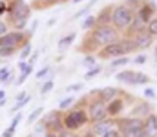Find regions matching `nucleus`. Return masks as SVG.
<instances>
[{"label": "nucleus", "instance_id": "obj_1", "mask_svg": "<svg viewBox=\"0 0 157 137\" xmlns=\"http://www.w3.org/2000/svg\"><path fill=\"white\" fill-rule=\"evenodd\" d=\"M31 9L33 7L28 2H24V0H13V2H9L7 15H9V22L13 24L15 31H22L24 29L26 22L31 17Z\"/></svg>", "mask_w": 157, "mask_h": 137}, {"label": "nucleus", "instance_id": "obj_2", "mask_svg": "<svg viewBox=\"0 0 157 137\" xmlns=\"http://www.w3.org/2000/svg\"><path fill=\"white\" fill-rule=\"evenodd\" d=\"M88 35H90V39L97 44L99 49L119 40V31L112 26V24H97Z\"/></svg>", "mask_w": 157, "mask_h": 137}, {"label": "nucleus", "instance_id": "obj_3", "mask_svg": "<svg viewBox=\"0 0 157 137\" xmlns=\"http://www.w3.org/2000/svg\"><path fill=\"white\" fill-rule=\"evenodd\" d=\"M133 18H135V13H133L132 9H128L124 4L113 6V11H112V26H113L117 31L128 29V26L132 24Z\"/></svg>", "mask_w": 157, "mask_h": 137}, {"label": "nucleus", "instance_id": "obj_4", "mask_svg": "<svg viewBox=\"0 0 157 137\" xmlns=\"http://www.w3.org/2000/svg\"><path fill=\"white\" fill-rule=\"evenodd\" d=\"M86 123H90V117H88V112L82 108H73L64 115V128L70 132L80 130Z\"/></svg>", "mask_w": 157, "mask_h": 137}, {"label": "nucleus", "instance_id": "obj_5", "mask_svg": "<svg viewBox=\"0 0 157 137\" xmlns=\"http://www.w3.org/2000/svg\"><path fill=\"white\" fill-rule=\"evenodd\" d=\"M48 134H59L64 130V113L60 110H51L42 117Z\"/></svg>", "mask_w": 157, "mask_h": 137}, {"label": "nucleus", "instance_id": "obj_6", "mask_svg": "<svg viewBox=\"0 0 157 137\" xmlns=\"http://www.w3.org/2000/svg\"><path fill=\"white\" fill-rule=\"evenodd\" d=\"M88 117H90V123H93V124L106 121L108 119V104L102 102L101 99H93L88 108Z\"/></svg>", "mask_w": 157, "mask_h": 137}, {"label": "nucleus", "instance_id": "obj_7", "mask_svg": "<svg viewBox=\"0 0 157 137\" xmlns=\"http://www.w3.org/2000/svg\"><path fill=\"white\" fill-rule=\"evenodd\" d=\"M29 37L31 35H26L24 31H9L6 35L0 37V48H22L26 42H29Z\"/></svg>", "mask_w": 157, "mask_h": 137}, {"label": "nucleus", "instance_id": "obj_8", "mask_svg": "<svg viewBox=\"0 0 157 137\" xmlns=\"http://www.w3.org/2000/svg\"><path fill=\"white\" fill-rule=\"evenodd\" d=\"M155 13H157V4L154 2V0H144V4H143V7L135 13L144 24H148L154 17H155Z\"/></svg>", "mask_w": 157, "mask_h": 137}, {"label": "nucleus", "instance_id": "obj_9", "mask_svg": "<svg viewBox=\"0 0 157 137\" xmlns=\"http://www.w3.org/2000/svg\"><path fill=\"white\" fill-rule=\"evenodd\" d=\"M91 97H95V99H101L102 102H110V101H113L115 97H119V90L117 88H113V86H108V88H99V90L91 91Z\"/></svg>", "mask_w": 157, "mask_h": 137}, {"label": "nucleus", "instance_id": "obj_10", "mask_svg": "<svg viewBox=\"0 0 157 137\" xmlns=\"http://www.w3.org/2000/svg\"><path fill=\"white\" fill-rule=\"evenodd\" d=\"M113 128H117V121L115 119H106V121H102V123H97V124H93V128H91V132L95 134V135H104V134H108L110 130H113Z\"/></svg>", "mask_w": 157, "mask_h": 137}, {"label": "nucleus", "instance_id": "obj_11", "mask_svg": "<svg viewBox=\"0 0 157 137\" xmlns=\"http://www.w3.org/2000/svg\"><path fill=\"white\" fill-rule=\"evenodd\" d=\"M128 39H133V37H137V35H143V33H146V24L139 18V17H135L133 20H132V24L128 26Z\"/></svg>", "mask_w": 157, "mask_h": 137}, {"label": "nucleus", "instance_id": "obj_12", "mask_svg": "<svg viewBox=\"0 0 157 137\" xmlns=\"http://www.w3.org/2000/svg\"><path fill=\"white\" fill-rule=\"evenodd\" d=\"M124 106H126V102H124L122 97H115L113 101H110L108 102V117H117V115H121L122 110H124Z\"/></svg>", "mask_w": 157, "mask_h": 137}, {"label": "nucleus", "instance_id": "obj_13", "mask_svg": "<svg viewBox=\"0 0 157 137\" xmlns=\"http://www.w3.org/2000/svg\"><path fill=\"white\" fill-rule=\"evenodd\" d=\"M132 40H133L135 49H146V48H152V46H154V42H155V39H154L152 35H148V33L137 35V37H133Z\"/></svg>", "mask_w": 157, "mask_h": 137}, {"label": "nucleus", "instance_id": "obj_14", "mask_svg": "<svg viewBox=\"0 0 157 137\" xmlns=\"http://www.w3.org/2000/svg\"><path fill=\"white\" fill-rule=\"evenodd\" d=\"M143 130H144V134L148 137H157V115L155 113H150V115L144 119Z\"/></svg>", "mask_w": 157, "mask_h": 137}, {"label": "nucleus", "instance_id": "obj_15", "mask_svg": "<svg viewBox=\"0 0 157 137\" xmlns=\"http://www.w3.org/2000/svg\"><path fill=\"white\" fill-rule=\"evenodd\" d=\"M115 79H117L119 82H122V84H130V86H133L135 71H132V70H121L119 73H115Z\"/></svg>", "mask_w": 157, "mask_h": 137}, {"label": "nucleus", "instance_id": "obj_16", "mask_svg": "<svg viewBox=\"0 0 157 137\" xmlns=\"http://www.w3.org/2000/svg\"><path fill=\"white\" fill-rule=\"evenodd\" d=\"M133 115L132 117H139V119H146L152 112H150V104L148 102H139L137 106H133Z\"/></svg>", "mask_w": 157, "mask_h": 137}, {"label": "nucleus", "instance_id": "obj_17", "mask_svg": "<svg viewBox=\"0 0 157 137\" xmlns=\"http://www.w3.org/2000/svg\"><path fill=\"white\" fill-rule=\"evenodd\" d=\"M75 39H77V33H75V31H73V33H68V35H64V37L59 40V44H57V49H59V51H66L70 46H73Z\"/></svg>", "mask_w": 157, "mask_h": 137}, {"label": "nucleus", "instance_id": "obj_18", "mask_svg": "<svg viewBox=\"0 0 157 137\" xmlns=\"http://www.w3.org/2000/svg\"><path fill=\"white\" fill-rule=\"evenodd\" d=\"M112 11H113V6L102 7L101 13L97 15V24H112Z\"/></svg>", "mask_w": 157, "mask_h": 137}, {"label": "nucleus", "instance_id": "obj_19", "mask_svg": "<svg viewBox=\"0 0 157 137\" xmlns=\"http://www.w3.org/2000/svg\"><path fill=\"white\" fill-rule=\"evenodd\" d=\"M95 26H97V15H88V17L82 20V29H84V31H91Z\"/></svg>", "mask_w": 157, "mask_h": 137}, {"label": "nucleus", "instance_id": "obj_20", "mask_svg": "<svg viewBox=\"0 0 157 137\" xmlns=\"http://www.w3.org/2000/svg\"><path fill=\"white\" fill-rule=\"evenodd\" d=\"M42 113H44V108H42V106H39V108H35V110H33V112H31V113L28 115L26 123L33 126V124H35V123H37V121L40 119V115H42Z\"/></svg>", "mask_w": 157, "mask_h": 137}, {"label": "nucleus", "instance_id": "obj_21", "mask_svg": "<svg viewBox=\"0 0 157 137\" xmlns=\"http://www.w3.org/2000/svg\"><path fill=\"white\" fill-rule=\"evenodd\" d=\"M128 62H132V60H130V57H119V59H115V60H112V62H110V70L122 68V66H126Z\"/></svg>", "mask_w": 157, "mask_h": 137}, {"label": "nucleus", "instance_id": "obj_22", "mask_svg": "<svg viewBox=\"0 0 157 137\" xmlns=\"http://www.w3.org/2000/svg\"><path fill=\"white\" fill-rule=\"evenodd\" d=\"M46 134H48V130H46V124H44V121H42V119H39V121H37V123H35V128H33V134H31V135H46Z\"/></svg>", "mask_w": 157, "mask_h": 137}, {"label": "nucleus", "instance_id": "obj_23", "mask_svg": "<svg viewBox=\"0 0 157 137\" xmlns=\"http://www.w3.org/2000/svg\"><path fill=\"white\" fill-rule=\"evenodd\" d=\"M95 2H97V0H91V2H90V4H88V6H84V7H82V9H78L77 13H75V15H73V17H71V20H78V18H80V17H84V15H90V9H91V7H93V4H95Z\"/></svg>", "mask_w": 157, "mask_h": 137}, {"label": "nucleus", "instance_id": "obj_24", "mask_svg": "<svg viewBox=\"0 0 157 137\" xmlns=\"http://www.w3.org/2000/svg\"><path fill=\"white\" fill-rule=\"evenodd\" d=\"M143 4H144V0H126V2H124V6H126L128 9H132L133 13H137V11L143 7Z\"/></svg>", "mask_w": 157, "mask_h": 137}, {"label": "nucleus", "instance_id": "obj_25", "mask_svg": "<svg viewBox=\"0 0 157 137\" xmlns=\"http://www.w3.org/2000/svg\"><path fill=\"white\" fill-rule=\"evenodd\" d=\"M146 33H148V35H152L154 39L157 37V15L150 20V22H148V24H146Z\"/></svg>", "mask_w": 157, "mask_h": 137}, {"label": "nucleus", "instance_id": "obj_26", "mask_svg": "<svg viewBox=\"0 0 157 137\" xmlns=\"http://www.w3.org/2000/svg\"><path fill=\"white\" fill-rule=\"evenodd\" d=\"M75 102V97H71V95H68V97H64V99H60L59 101V110L62 112V110H66V108H70L71 104Z\"/></svg>", "mask_w": 157, "mask_h": 137}, {"label": "nucleus", "instance_id": "obj_27", "mask_svg": "<svg viewBox=\"0 0 157 137\" xmlns=\"http://www.w3.org/2000/svg\"><path fill=\"white\" fill-rule=\"evenodd\" d=\"M29 101H31V95H26V97H24L22 101L15 102V106L11 108V112H13V113H17V112H18V110H22V108H24V106H26V104H28Z\"/></svg>", "mask_w": 157, "mask_h": 137}, {"label": "nucleus", "instance_id": "obj_28", "mask_svg": "<svg viewBox=\"0 0 157 137\" xmlns=\"http://www.w3.org/2000/svg\"><path fill=\"white\" fill-rule=\"evenodd\" d=\"M31 55V42H26L20 49V60H28Z\"/></svg>", "mask_w": 157, "mask_h": 137}, {"label": "nucleus", "instance_id": "obj_29", "mask_svg": "<svg viewBox=\"0 0 157 137\" xmlns=\"http://www.w3.org/2000/svg\"><path fill=\"white\" fill-rule=\"evenodd\" d=\"M82 66H86V68H95L97 66V57L95 55H86V59L82 60Z\"/></svg>", "mask_w": 157, "mask_h": 137}, {"label": "nucleus", "instance_id": "obj_30", "mask_svg": "<svg viewBox=\"0 0 157 137\" xmlns=\"http://www.w3.org/2000/svg\"><path fill=\"white\" fill-rule=\"evenodd\" d=\"M101 71H102V68H101V66H95V68H91V70H88V71H86L84 79H86V81H91V79H93V77H97Z\"/></svg>", "mask_w": 157, "mask_h": 137}, {"label": "nucleus", "instance_id": "obj_31", "mask_svg": "<svg viewBox=\"0 0 157 137\" xmlns=\"http://www.w3.org/2000/svg\"><path fill=\"white\" fill-rule=\"evenodd\" d=\"M11 77V70L7 68V66H4V68H0V82H7V79Z\"/></svg>", "mask_w": 157, "mask_h": 137}, {"label": "nucleus", "instance_id": "obj_32", "mask_svg": "<svg viewBox=\"0 0 157 137\" xmlns=\"http://www.w3.org/2000/svg\"><path fill=\"white\" fill-rule=\"evenodd\" d=\"M84 88V84L82 82H75V84H70V86H66V93H77Z\"/></svg>", "mask_w": 157, "mask_h": 137}, {"label": "nucleus", "instance_id": "obj_33", "mask_svg": "<svg viewBox=\"0 0 157 137\" xmlns=\"http://www.w3.org/2000/svg\"><path fill=\"white\" fill-rule=\"evenodd\" d=\"M51 90H53V81L49 79V81H46V82H44V86L40 88V95H48Z\"/></svg>", "mask_w": 157, "mask_h": 137}, {"label": "nucleus", "instance_id": "obj_34", "mask_svg": "<svg viewBox=\"0 0 157 137\" xmlns=\"http://www.w3.org/2000/svg\"><path fill=\"white\" fill-rule=\"evenodd\" d=\"M48 73H51V68H49V66H44L42 70H39V71L35 73V77H37V79H46Z\"/></svg>", "mask_w": 157, "mask_h": 137}, {"label": "nucleus", "instance_id": "obj_35", "mask_svg": "<svg viewBox=\"0 0 157 137\" xmlns=\"http://www.w3.org/2000/svg\"><path fill=\"white\" fill-rule=\"evenodd\" d=\"M22 119H24V115H22V113H17V115H15V117H13V121H11V124H9V126H11V128H15V130H17V126H18V124H20V121H22Z\"/></svg>", "mask_w": 157, "mask_h": 137}, {"label": "nucleus", "instance_id": "obj_36", "mask_svg": "<svg viewBox=\"0 0 157 137\" xmlns=\"http://www.w3.org/2000/svg\"><path fill=\"white\" fill-rule=\"evenodd\" d=\"M17 49L15 48H0V57H9V55H13Z\"/></svg>", "mask_w": 157, "mask_h": 137}, {"label": "nucleus", "instance_id": "obj_37", "mask_svg": "<svg viewBox=\"0 0 157 137\" xmlns=\"http://www.w3.org/2000/svg\"><path fill=\"white\" fill-rule=\"evenodd\" d=\"M29 75H31V73H26V71H24V73H20V75L17 77V81H15V82H17V86H20V84H24V82H26V79H28Z\"/></svg>", "mask_w": 157, "mask_h": 137}, {"label": "nucleus", "instance_id": "obj_38", "mask_svg": "<svg viewBox=\"0 0 157 137\" xmlns=\"http://www.w3.org/2000/svg\"><path fill=\"white\" fill-rule=\"evenodd\" d=\"M6 33H9V24L4 22V20H0V37L6 35Z\"/></svg>", "mask_w": 157, "mask_h": 137}, {"label": "nucleus", "instance_id": "obj_39", "mask_svg": "<svg viewBox=\"0 0 157 137\" xmlns=\"http://www.w3.org/2000/svg\"><path fill=\"white\" fill-rule=\"evenodd\" d=\"M144 97L154 101V99L157 97V93H155V90H154V88H146V90H144Z\"/></svg>", "mask_w": 157, "mask_h": 137}, {"label": "nucleus", "instance_id": "obj_40", "mask_svg": "<svg viewBox=\"0 0 157 137\" xmlns=\"http://www.w3.org/2000/svg\"><path fill=\"white\" fill-rule=\"evenodd\" d=\"M37 60H39V51H35V53H31V55H29V59H28V64L33 68V64H35Z\"/></svg>", "mask_w": 157, "mask_h": 137}, {"label": "nucleus", "instance_id": "obj_41", "mask_svg": "<svg viewBox=\"0 0 157 137\" xmlns=\"http://www.w3.org/2000/svg\"><path fill=\"white\" fill-rule=\"evenodd\" d=\"M146 60H148V57H146L144 53H141V55H137V57L133 59V62H135V64H144Z\"/></svg>", "mask_w": 157, "mask_h": 137}, {"label": "nucleus", "instance_id": "obj_42", "mask_svg": "<svg viewBox=\"0 0 157 137\" xmlns=\"http://www.w3.org/2000/svg\"><path fill=\"white\" fill-rule=\"evenodd\" d=\"M102 137H122V134L119 132V128H113V130H110L108 134H104Z\"/></svg>", "mask_w": 157, "mask_h": 137}, {"label": "nucleus", "instance_id": "obj_43", "mask_svg": "<svg viewBox=\"0 0 157 137\" xmlns=\"http://www.w3.org/2000/svg\"><path fill=\"white\" fill-rule=\"evenodd\" d=\"M13 135H15V128H11V126L2 132V137H13Z\"/></svg>", "mask_w": 157, "mask_h": 137}, {"label": "nucleus", "instance_id": "obj_44", "mask_svg": "<svg viewBox=\"0 0 157 137\" xmlns=\"http://www.w3.org/2000/svg\"><path fill=\"white\" fill-rule=\"evenodd\" d=\"M57 135H59V137H77L75 134H71V132H70V130H66V128H64L62 132H59Z\"/></svg>", "mask_w": 157, "mask_h": 137}, {"label": "nucleus", "instance_id": "obj_45", "mask_svg": "<svg viewBox=\"0 0 157 137\" xmlns=\"http://www.w3.org/2000/svg\"><path fill=\"white\" fill-rule=\"evenodd\" d=\"M7 11H9V4L7 2H0V15H4Z\"/></svg>", "mask_w": 157, "mask_h": 137}, {"label": "nucleus", "instance_id": "obj_46", "mask_svg": "<svg viewBox=\"0 0 157 137\" xmlns=\"http://www.w3.org/2000/svg\"><path fill=\"white\" fill-rule=\"evenodd\" d=\"M26 95H29V93H28V91H26V90H22V91H20V93H17V97H15V101L18 102V101H22V99H24Z\"/></svg>", "mask_w": 157, "mask_h": 137}, {"label": "nucleus", "instance_id": "obj_47", "mask_svg": "<svg viewBox=\"0 0 157 137\" xmlns=\"http://www.w3.org/2000/svg\"><path fill=\"white\" fill-rule=\"evenodd\" d=\"M6 99V90H0V101Z\"/></svg>", "mask_w": 157, "mask_h": 137}, {"label": "nucleus", "instance_id": "obj_48", "mask_svg": "<svg viewBox=\"0 0 157 137\" xmlns=\"http://www.w3.org/2000/svg\"><path fill=\"white\" fill-rule=\"evenodd\" d=\"M4 106H6V99H2V101H0V108H4Z\"/></svg>", "mask_w": 157, "mask_h": 137}, {"label": "nucleus", "instance_id": "obj_49", "mask_svg": "<svg viewBox=\"0 0 157 137\" xmlns=\"http://www.w3.org/2000/svg\"><path fill=\"white\" fill-rule=\"evenodd\" d=\"M82 0H70V4H80Z\"/></svg>", "mask_w": 157, "mask_h": 137}, {"label": "nucleus", "instance_id": "obj_50", "mask_svg": "<svg viewBox=\"0 0 157 137\" xmlns=\"http://www.w3.org/2000/svg\"><path fill=\"white\" fill-rule=\"evenodd\" d=\"M44 137H59V135H57V134H46Z\"/></svg>", "mask_w": 157, "mask_h": 137}, {"label": "nucleus", "instance_id": "obj_51", "mask_svg": "<svg viewBox=\"0 0 157 137\" xmlns=\"http://www.w3.org/2000/svg\"><path fill=\"white\" fill-rule=\"evenodd\" d=\"M154 57H155V62H157V46L154 48Z\"/></svg>", "mask_w": 157, "mask_h": 137}, {"label": "nucleus", "instance_id": "obj_52", "mask_svg": "<svg viewBox=\"0 0 157 137\" xmlns=\"http://www.w3.org/2000/svg\"><path fill=\"white\" fill-rule=\"evenodd\" d=\"M0 2H13V0H0Z\"/></svg>", "mask_w": 157, "mask_h": 137}]
</instances>
